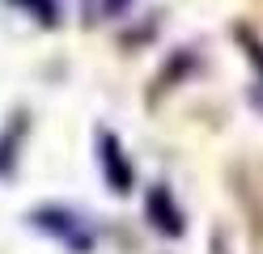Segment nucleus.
Returning <instances> with one entry per match:
<instances>
[{"instance_id": "nucleus-1", "label": "nucleus", "mask_w": 263, "mask_h": 254, "mask_svg": "<svg viewBox=\"0 0 263 254\" xmlns=\"http://www.w3.org/2000/svg\"><path fill=\"white\" fill-rule=\"evenodd\" d=\"M30 220H34V229H43V233H51L55 242H64L72 254H89V246H93L89 229L81 225V216H72L68 208H39V212H30Z\"/></svg>"}, {"instance_id": "nucleus-2", "label": "nucleus", "mask_w": 263, "mask_h": 254, "mask_svg": "<svg viewBox=\"0 0 263 254\" xmlns=\"http://www.w3.org/2000/svg\"><path fill=\"white\" fill-rule=\"evenodd\" d=\"M98 165H102V178L115 195L132 191V161L123 157V144L110 131H98Z\"/></svg>"}, {"instance_id": "nucleus-3", "label": "nucleus", "mask_w": 263, "mask_h": 254, "mask_svg": "<svg viewBox=\"0 0 263 254\" xmlns=\"http://www.w3.org/2000/svg\"><path fill=\"white\" fill-rule=\"evenodd\" d=\"M149 220H153V229H161L166 237L183 233V212H178V203L170 199L166 186H153L149 191Z\"/></svg>"}, {"instance_id": "nucleus-4", "label": "nucleus", "mask_w": 263, "mask_h": 254, "mask_svg": "<svg viewBox=\"0 0 263 254\" xmlns=\"http://www.w3.org/2000/svg\"><path fill=\"white\" fill-rule=\"evenodd\" d=\"M22 135H26V114L13 119V127H9V131H0V178H9V174H13V161H17V152H13V148H17Z\"/></svg>"}, {"instance_id": "nucleus-5", "label": "nucleus", "mask_w": 263, "mask_h": 254, "mask_svg": "<svg viewBox=\"0 0 263 254\" xmlns=\"http://www.w3.org/2000/svg\"><path fill=\"white\" fill-rule=\"evenodd\" d=\"M9 5H26L43 26H55V0H9Z\"/></svg>"}, {"instance_id": "nucleus-6", "label": "nucleus", "mask_w": 263, "mask_h": 254, "mask_svg": "<svg viewBox=\"0 0 263 254\" xmlns=\"http://www.w3.org/2000/svg\"><path fill=\"white\" fill-rule=\"evenodd\" d=\"M127 5H132V0H106V13H123Z\"/></svg>"}, {"instance_id": "nucleus-7", "label": "nucleus", "mask_w": 263, "mask_h": 254, "mask_svg": "<svg viewBox=\"0 0 263 254\" xmlns=\"http://www.w3.org/2000/svg\"><path fill=\"white\" fill-rule=\"evenodd\" d=\"M217 254H225V250H221V246H217Z\"/></svg>"}]
</instances>
